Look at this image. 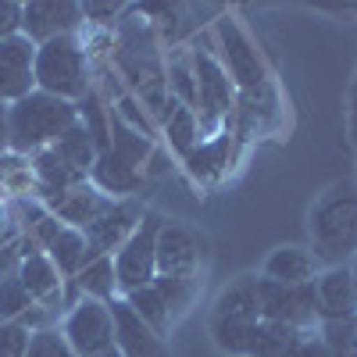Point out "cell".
<instances>
[{
	"label": "cell",
	"mask_w": 357,
	"mask_h": 357,
	"mask_svg": "<svg viewBox=\"0 0 357 357\" xmlns=\"http://www.w3.org/2000/svg\"><path fill=\"white\" fill-rule=\"evenodd\" d=\"M311 240L314 257L329 264H347L357 257V183L340 178L311 207Z\"/></svg>",
	"instance_id": "1"
},
{
	"label": "cell",
	"mask_w": 357,
	"mask_h": 357,
	"mask_svg": "<svg viewBox=\"0 0 357 357\" xmlns=\"http://www.w3.org/2000/svg\"><path fill=\"white\" fill-rule=\"evenodd\" d=\"M8 114H11V154H22V158L54 146L79 122L75 104H68L61 97H50V93H40V89H33L29 97L8 104Z\"/></svg>",
	"instance_id": "2"
},
{
	"label": "cell",
	"mask_w": 357,
	"mask_h": 357,
	"mask_svg": "<svg viewBox=\"0 0 357 357\" xmlns=\"http://www.w3.org/2000/svg\"><path fill=\"white\" fill-rule=\"evenodd\" d=\"M33 79L40 93L75 104L89 93V54L79 36H57L36 47Z\"/></svg>",
	"instance_id": "3"
},
{
	"label": "cell",
	"mask_w": 357,
	"mask_h": 357,
	"mask_svg": "<svg viewBox=\"0 0 357 357\" xmlns=\"http://www.w3.org/2000/svg\"><path fill=\"white\" fill-rule=\"evenodd\" d=\"M193 75H197V126L207 136L229 132V114H232V97L236 86L229 79V72L222 68V61L211 50H197L190 57Z\"/></svg>",
	"instance_id": "4"
},
{
	"label": "cell",
	"mask_w": 357,
	"mask_h": 357,
	"mask_svg": "<svg viewBox=\"0 0 357 357\" xmlns=\"http://www.w3.org/2000/svg\"><path fill=\"white\" fill-rule=\"evenodd\" d=\"M161 215H143V222L136 225V232L118 247L114 254V279H118V293H132L151 286L158 275V232H161Z\"/></svg>",
	"instance_id": "5"
},
{
	"label": "cell",
	"mask_w": 357,
	"mask_h": 357,
	"mask_svg": "<svg viewBox=\"0 0 357 357\" xmlns=\"http://www.w3.org/2000/svg\"><path fill=\"white\" fill-rule=\"evenodd\" d=\"M61 333L68 340V347L75 350V357H122L114 347V321H111V307L104 301H82L68 311Z\"/></svg>",
	"instance_id": "6"
},
{
	"label": "cell",
	"mask_w": 357,
	"mask_h": 357,
	"mask_svg": "<svg viewBox=\"0 0 357 357\" xmlns=\"http://www.w3.org/2000/svg\"><path fill=\"white\" fill-rule=\"evenodd\" d=\"M261 321H282L301 333H311L314 325H321L314 282L279 286L272 279H261Z\"/></svg>",
	"instance_id": "7"
},
{
	"label": "cell",
	"mask_w": 357,
	"mask_h": 357,
	"mask_svg": "<svg viewBox=\"0 0 357 357\" xmlns=\"http://www.w3.org/2000/svg\"><path fill=\"white\" fill-rule=\"evenodd\" d=\"M218 47H222V68L229 72L232 86H240L243 93L247 89H261L268 82V72H264V61L261 54L254 50V43L247 40V33L232 18H222L218 22Z\"/></svg>",
	"instance_id": "8"
},
{
	"label": "cell",
	"mask_w": 357,
	"mask_h": 357,
	"mask_svg": "<svg viewBox=\"0 0 357 357\" xmlns=\"http://www.w3.org/2000/svg\"><path fill=\"white\" fill-rule=\"evenodd\" d=\"M82 25V4H72V0H29V4H22V36L36 47L57 36H75Z\"/></svg>",
	"instance_id": "9"
},
{
	"label": "cell",
	"mask_w": 357,
	"mask_h": 357,
	"mask_svg": "<svg viewBox=\"0 0 357 357\" xmlns=\"http://www.w3.org/2000/svg\"><path fill=\"white\" fill-rule=\"evenodd\" d=\"M107 307H111V321H114V347L122 357H168L165 340L132 311L126 296H114Z\"/></svg>",
	"instance_id": "10"
},
{
	"label": "cell",
	"mask_w": 357,
	"mask_h": 357,
	"mask_svg": "<svg viewBox=\"0 0 357 357\" xmlns=\"http://www.w3.org/2000/svg\"><path fill=\"white\" fill-rule=\"evenodd\" d=\"M33 61H36V43H29L22 33L0 43V104H15L36 89Z\"/></svg>",
	"instance_id": "11"
},
{
	"label": "cell",
	"mask_w": 357,
	"mask_h": 357,
	"mask_svg": "<svg viewBox=\"0 0 357 357\" xmlns=\"http://www.w3.org/2000/svg\"><path fill=\"white\" fill-rule=\"evenodd\" d=\"M204 240L178 222H161L158 232V275H197Z\"/></svg>",
	"instance_id": "12"
},
{
	"label": "cell",
	"mask_w": 357,
	"mask_h": 357,
	"mask_svg": "<svg viewBox=\"0 0 357 357\" xmlns=\"http://www.w3.org/2000/svg\"><path fill=\"white\" fill-rule=\"evenodd\" d=\"M314 296H318V318L321 321L357 318V289H354L350 264L321 268L318 279H314Z\"/></svg>",
	"instance_id": "13"
},
{
	"label": "cell",
	"mask_w": 357,
	"mask_h": 357,
	"mask_svg": "<svg viewBox=\"0 0 357 357\" xmlns=\"http://www.w3.org/2000/svg\"><path fill=\"white\" fill-rule=\"evenodd\" d=\"M143 222V211L136 204H111L107 211L97 218V222H89L82 232H86V240H89V247H93L97 254H118V247H122L129 236L136 232V225Z\"/></svg>",
	"instance_id": "14"
},
{
	"label": "cell",
	"mask_w": 357,
	"mask_h": 357,
	"mask_svg": "<svg viewBox=\"0 0 357 357\" xmlns=\"http://www.w3.org/2000/svg\"><path fill=\"white\" fill-rule=\"evenodd\" d=\"M18 279H22V286L29 289V296H33L36 304H43V307H57L61 311V293H65V279H61V272L54 268V261L40 250V254H25L22 257V264H18Z\"/></svg>",
	"instance_id": "15"
},
{
	"label": "cell",
	"mask_w": 357,
	"mask_h": 357,
	"mask_svg": "<svg viewBox=\"0 0 357 357\" xmlns=\"http://www.w3.org/2000/svg\"><path fill=\"white\" fill-rule=\"evenodd\" d=\"M318 272H321V261L307 247H275L264 261L261 279H272L279 286H304L314 282Z\"/></svg>",
	"instance_id": "16"
},
{
	"label": "cell",
	"mask_w": 357,
	"mask_h": 357,
	"mask_svg": "<svg viewBox=\"0 0 357 357\" xmlns=\"http://www.w3.org/2000/svg\"><path fill=\"white\" fill-rule=\"evenodd\" d=\"M114 200L107 197V193H100V190H93V186H75V190H68V193H61L54 200V215L61 218V225H72V229H86L89 222H97L107 207H111Z\"/></svg>",
	"instance_id": "17"
},
{
	"label": "cell",
	"mask_w": 357,
	"mask_h": 357,
	"mask_svg": "<svg viewBox=\"0 0 357 357\" xmlns=\"http://www.w3.org/2000/svg\"><path fill=\"white\" fill-rule=\"evenodd\" d=\"M50 261H54V268L61 272V279L68 282V279H75L82 268L93 261V257H100L93 247H89V240H86V232L82 229H72V225H65L61 232L50 240V247L43 250Z\"/></svg>",
	"instance_id": "18"
},
{
	"label": "cell",
	"mask_w": 357,
	"mask_h": 357,
	"mask_svg": "<svg viewBox=\"0 0 357 357\" xmlns=\"http://www.w3.org/2000/svg\"><path fill=\"white\" fill-rule=\"evenodd\" d=\"M211 318H240V321H261V279L257 275H240L229 282L218 301Z\"/></svg>",
	"instance_id": "19"
},
{
	"label": "cell",
	"mask_w": 357,
	"mask_h": 357,
	"mask_svg": "<svg viewBox=\"0 0 357 357\" xmlns=\"http://www.w3.org/2000/svg\"><path fill=\"white\" fill-rule=\"evenodd\" d=\"M89 175H93L97 190L107 193L111 200H114V193H132V190H139V183H143V172L132 168L126 158H118L111 146L97 154V161H93V168H89Z\"/></svg>",
	"instance_id": "20"
},
{
	"label": "cell",
	"mask_w": 357,
	"mask_h": 357,
	"mask_svg": "<svg viewBox=\"0 0 357 357\" xmlns=\"http://www.w3.org/2000/svg\"><path fill=\"white\" fill-rule=\"evenodd\" d=\"M229 154H232V132H218L211 139H200L186 154V172L197 183H215V178L229 168Z\"/></svg>",
	"instance_id": "21"
},
{
	"label": "cell",
	"mask_w": 357,
	"mask_h": 357,
	"mask_svg": "<svg viewBox=\"0 0 357 357\" xmlns=\"http://www.w3.org/2000/svg\"><path fill=\"white\" fill-rule=\"evenodd\" d=\"M261 321H240V318H211V336L222 357H250L257 343Z\"/></svg>",
	"instance_id": "22"
},
{
	"label": "cell",
	"mask_w": 357,
	"mask_h": 357,
	"mask_svg": "<svg viewBox=\"0 0 357 357\" xmlns=\"http://www.w3.org/2000/svg\"><path fill=\"white\" fill-rule=\"evenodd\" d=\"M75 282V289L82 293V296H89V301H104V304H111L114 296H118V279H114V257L111 254H100V257H93L82 272L72 279Z\"/></svg>",
	"instance_id": "23"
},
{
	"label": "cell",
	"mask_w": 357,
	"mask_h": 357,
	"mask_svg": "<svg viewBox=\"0 0 357 357\" xmlns=\"http://www.w3.org/2000/svg\"><path fill=\"white\" fill-rule=\"evenodd\" d=\"M165 143L172 146L175 154H183V158L200 143V126H197V111H193V107H183V104L168 100V114H165Z\"/></svg>",
	"instance_id": "24"
},
{
	"label": "cell",
	"mask_w": 357,
	"mask_h": 357,
	"mask_svg": "<svg viewBox=\"0 0 357 357\" xmlns=\"http://www.w3.org/2000/svg\"><path fill=\"white\" fill-rule=\"evenodd\" d=\"M50 151H54L57 158H61L75 175H82V178L89 175V168H93V161H97V146H93V139L86 136V129H82L79 122H75L61 139H57V143L50 146Z\"/></svg>",
	"instance_id": "25"
},
{
	"label": "cell",
	"mask_w": 357,
	"mask_h": 357,
	"mask_svg": "<svg viewBox=\"0 0 357 357\" xmlns=\"http://www.w3.org/2000/svg\"><path fill=\"white\" fill-rule=\"evenodd\" d=\"M151 286L158 289V296L165 301V307H168L172 321H175V318H183V314L193 307L197 289H200L197 275H154V282H151Z\"/></svg>",
	"instance_id": "26"
},
{
	"label": "cell",
	"mask_w": 357,
	"mask_h": 357,
	"mask_svg": "<svg viewBox=\"0 0 357 357\" xmlns=\"http://www.w3.org/2000/svg\"><path fill=\"white\" fill-rule=\"evenodd\" d=\"M304 336H307V333L293 329V325L261 321V325H257V343H254V354H250V357H289Z\"/></svg>",
	"instance_id": "27"
},
{
	"label": "cell",
	"mask_w": 357,
	"mask_h": 357,
	"mask_svg": "<svg viewBox=\"0 0 357 357\" xmlns=\"http://www.w3.org/2000/svg\"><path fill=\"white\" fill-rule=\"evenodd\" d=\"M75 114H79V126L86 129V136L93 139L97 154L107 151V146H111V122H107V114H104V107H100V100H97L93 89H89L86 97L75 100Z\"/></svg>",
	"instance_id": "28"
},
{
	"label": "cell",
	"mask_w": 357,
	"mask_h": 357,
	"mask_svg": "<svg viewBox=\"0 0 357 357\" xmlns=\"http://www.w3.org/2000/svg\"><path fill=\"white\" fill-rule=\"evenodd\" d=\"M126 301L132 304V311L151 325V329L165 340L168 336V329H172V314H168V307H165V301L158 296V289L154 286H143V289H132V293H126Z\"/></svg>",
	"instance_id": "29"
},
{
	"label": "cell",
	"mask_w": 357,
	"mask_h": 357,
	"mask_svg": "<svg viewBox=\"0 0 357 357\" xmlns=\"http://www.w3.org/2000/svg\"><path fill=\"white\" fill-rule=\"evenodd\" d=\"M329 357H357V318H343V321H321L318 329Z\"/></svg>",
	"instance_id": "30"
},
{
	"label": "cell",
	"mask_w": 357,
	"mask_h": 357,
	"mask_svg": "<svg viewBox=\"0 0 357 357\" xmlns=\"http://www.w3.org/2000/svg\"><path fill=\"white\" fill-rule=\"evenodd\" d=\"M33 304H36V301H33V296H29V289L22 286L18 272L8 275V279H0V321H18Z\"/></svg>",
	"instance_id": "31"
},
{
	"label": "cell",
	"mask_w": 357,
	"mask_h": 357,
	"mask_svg": "<svg viewBox=\"0 0 357 357\" xmlns=\"http://www.w3.org/2000/svg\"><path fill=\"white\" fill-rule=\"evenodd\" d=\"M168 97L183 107H197V75L190 61H175L168 72Z\"/></svg>",
	"instance_id": "32"
},
{
	"label": "cell",
	"mask_w": 357,
	"mask_h": 357,
	"mask_svg": "<svg viewBox=\"0 0 357 357\" xmlns=\"http://www.w3.org/2000/svg\"><path fill=\"white\" fill-rule=\"evenodd\" d=\"M25 357H75V350L68 347L65 333L50 325V329H43V333H33Z\"/></svg>",
	"instance_id": "33"
},
{
	"label": "cell",
	"mask_w": 357,
	"mask_h": 357,
	"mask_svg": "<svg viewBox=\"0 0 357 357\" xmlns=\"http://www.w3.org/2000/svg\"><path fill=\"white\" fill-rule=\"evenodd\" d=\"M33 333L22 329L18 321H0V357H25Z\"/></svg>",
	"instance_id": "34"
},
{
	"label": "cell",
	"mask_w": 357,
	"mask_h": 357,
	"mask_svg": "<svg viewBox=\"0 0 357 357\" xmlns=\"http://www.w3.org/2000/svg\"><path fill=\"white\" fill-rule=\"evenodd\" d=\"M22 33V4L15 0H0V43Z\"/></svg>",
	"instance_id": "35"
},
{
	"label": "cell",
	"mask_w": 357,
	"mask_h": 357,
	"mask_svg": "<svg viewBox=\"0 0 357 357\" xmlns=\"http://www.w3.org/2000/svg\"><path fill=\"white\" fill-rule=\"evenodd\" d=\"M122 15V4H82V22H97L107 25Z\"/></svg>",
	"instance_id": "36"
},
{
	"label": "cell",
	"mask_w": 357,
	"mask_h": 357,
	"mask_svg": "<svg viewBox=\"0 0 357 357\" xmlns=\"http://www.w3.org/2000/svg\"><path fill=\"white\" fill-rule=\"evenodd\" d=\"M289 357H329V350H325V343H321V336H314V333H307L301 343H296V350L289 354Z\"/></svg>",
	"instance_id": "37"
},
{
	"label": "cell",
	"mask_w": 357,
	"mask_h": 357,
	"mask_svg": "<svg viewBox=\"0 0 357 357\" xmlns=\"http://www.w3.org/2000/svg\"><path fill=\"white\" fill-rule=\"evenodd\" d=\"M11 151V114H8V104H0V158Z\"/></svg>",
	"instance_id": "38"
},
{
	"label": "cell",
	"mask_w": 357,
	"mask_h": 357,
	"mask_svg": "<svg viewBox=\"0 0 357 357\" xmlns=\"http://www.w3.org/2000/svg\"><path fill=\"white\" fill-rule=\"evenodd\" d=\"M18 229L8 222V211H4V204H0V243H11V240H18Z\"/></svg>",
	"instance_id": "39"
},
{
	"label": "cell",
	"mask_w": 357,
	"mask_h": 357,
	"mask_svg": "<svg viewBox=\"0 0 357 357\" xmlns=\"http://www.w3.org/2000/svg\"><path fill=\"white\" fill-rule=\"evenodd\" d=\"M350 275H354V289H357V257H354V264H350Z\"/></svg>",
	"instance_id": "40"
},
{
	"label": "cell",
	"mask_w": 357,
	"mask_h": 357,
	"mask_svg": "<svg viewBox=\"0 0 357 357\" xmlns=\"http://www.w3.org/2000/svg\"><path fill=\"white\" fill-rule=\"evenodd\" d=\"M354 97H357V79H354Z\"/></svg>",
	"instance_id": "41"
},
{
	"label": "cell",
	"mask_w": 357,
	"mask_h": 357,
	"mask_svg": "<svg viewBox=\"0 0 357 357\" xmlns=\"http://www.w3.org/2000/svg\"><path fill=\"white\" fill-rule=\"evenodd\" d=\"M218 357H222V354H218Z\"/></svg>",
	"instance_id": "42"
}]
</instances>
